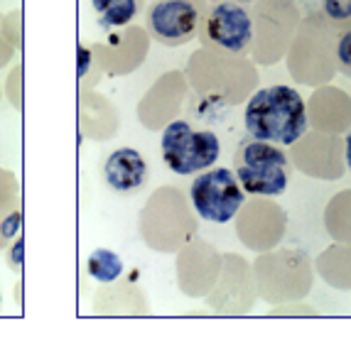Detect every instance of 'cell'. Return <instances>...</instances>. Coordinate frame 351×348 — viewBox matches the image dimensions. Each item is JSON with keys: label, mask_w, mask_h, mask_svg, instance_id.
<instances>
[{"label": "cell", "mask_w": 351, "mask_h": 348, "mask_svg": "<svg viewBox=\"0 0 351 348\" xmlns=\"http://www.w3.org/2000/svg\"><path fill=\"white\" fill-rule=\"evenodd\" d=\"M3 18H5V15L0 12V69L10 64L12 57H15V52H18V49H15V45H12V42L8 40L5 27H3Z\"/></svg>", "instance_id": "obj_20"}, {"label": "cell", "mask_w": 351, "mask_h": 348, "mask_svg": "<svg viewBox=\"0 0 351 348\" xmlns=\"http://www.w3.org/2000/svg\"><path fill=\"white\" fill-rule=\"evenodd\" d=\"M322 18L334 32L351 27V0H322Z\"/></svg>", "instance_id": "obj_12"}, {"label": "cell", "mask_w": 351, "mask_h": 348, "mask_svg": "<svg viewBox=\"0 0 351 348\" xmlns=\"http://www.w3.org/2000/svg\"><path fill=\"white\" fill-rule=\"evenodd\" d=\"M334 57H337V66H339L341 74H346L351 79V27L337 32Z\"/></svg>", "instance_id": "obj_16"}, {"label": "cell", "mask_w": 351, "mask_h": 348, "mask_svg": "<svg viewBox=\"0 0 351 348\" xmlns=\"http://www.w3.org/2000/svg\"><path fill=\"white\" fill-rule=\"evenodd\" d=\"M204 49L221 54H246L253 47V18L243 3L219 0L206 5L197 32Z\"/></svg>", "instance_id": "obj_4"}, {"label": "cell", "mask_w": 351, "mask_h": 348, "mask_svg": "<svg viewBox=\"0 0 351 348\" xmlns=\"http://www.w3.org/2000/svg\"><path fill=\"white\" fill-rule=\"evenodd\" d=\"M76 59H79V91L96 88V84H99V79L104 74H101L99 64H96L91 47L79 45V54H76Z\"/></svg>", "instance_id": "obj_13"}, {"label": "cell", "mask_w": 351, "mask_h": 348, "mask_svg": "<svg viewBox=\"0 0 351 348\" xmlns=\"http://www.w3.org/2000/svg\"><path fill=\"white\" fill-rule=\"evenodd\" d=\"M20 206V182L10 169H0V214H10Z\"/></svg>", "instance_id": "obj_14"}, {"label": "cell", "mask_w": 351, "mask_h": 348, "mask_svg": "<svg viewBox=\"0 0 351 348\" xmlns=\"http://www.w3.org/2000/svg\"><path fill=\"white\" fill-rule=\"evenodd\" d=\"M5 93L15 108L18 110L23 108V64H18L10 71V76H8L5 82Z\"/></svg>", "instance_id": "obj_17"}, {"label": "cell", "mask_w": 351, "mask_h": 348, "mask_svg": "<svg viewBox=\"0 0 351 348\" xmlns=\"http://www.w3.org/2000/svg\"><path fill=\"white\" fill-rule=\"evenodd\" d=\"M160 150L167 169L189 177L217 164L221 155V142L214 130L194 128L189 121H172L162 128Z\"/></svg>", "instance_id": "obj_3"}, {"label": "cell", "mask_w": 351, "mask_h": 348, "mask_svg": "<svg viewBox=\"0 0 351 348\" xmlns=\"http://www.w3.org/2000/svg\"><path fill=\"white\" fill-rule=\"evenodd\" d=\"M101 174L106 186L116 194H135L150 179V167L135 147H118L111 155H106Z\"/></svg>", "instance_id": "obj_8"}, {"label": "cell", "mask_w": 351, "mask_h": 348, "mask_svg": "<svg viewBox=\"0 0 351 348\" xmlns=\"http://www.w3.org/2000/svg\"><path fill=\"white\" fill-rule=\"evenodd\" d=\"M79 125L88 140L99 142V140L111 138L118 128L116 108L96 88L79 91Z\"/></svg>", "instance_id": "obj_9"}, {"label": "cell", "mask_w": 351, "mask_h": 348, "mask_svg": "<svg viewBox=\"0 0 351 348\" xmlns=\"http://www.w3.org/2000/svg\"><path fill=\"white\" fill-rule=\"evenodd\" d=\"M0 99H3V91H0Z\"/></svg>", "instance_id": "obj_25"}, {"label": "cell", "mask_w": 351, "mask_h": 348, "mask_svg": "<svg viewBox=\"0 0 351 348\" xmlns=\"http://www.w3.org/2000/svg\"><path fill=\"white\" fill-rule=\"evenodd\" d=\"M206 0H152L145 10V32L162 47H182L199 32Z\"/></svg>", "instance_id": "obj_6"}, {"label": "cell", "mask_w": 351, "mask_h": 348, "mask_svg": "<svg viewBox=\"0 0 351 348\" xmlns=\"http://www.w3.org/2000/svg\"><path fill=\"white\" fill-rule=\"evenodd\" d=\"M147 45V32L135 25H125V27L111 29L108 42H96L91 45L96 64H99L101 74L108 76H121L133 71L141 64V57L145 52Z\"/></svg>", "instance_id": "obj_7"}, {"label": "cell", "mask_w": 351, "mask_h": 348, "mask_svg": "<svg viewBox=\"0 0 351 348\" xmlns=\"http://www.w3.org/2000/svg\"><path fill=\"white\" fill-rule=\"evenodd\" d=\"M344 140H346V167H349V172H351V128Z\"/></svg>", "instance_id": "obj_21"}, {"label": "cell", "mask_w": 351, "mask_h": 348, "mask_svg": "<svg viewBox=\"0 0 351 348\" xmlns=\"http://www.w3.org/2000/svg\"><path fill=\"white\" fill-rule=\"evenodd\" d=\"M209 3H219V0H209Z\"/></svg>", "instance_id": "obj_24"}, {"label": "cell", "mask_w": 351, "mask_h": 348, "mask_svg": "<svg viewBox=\"0 0 351 348\" xmlns=\"http://www.w3.org/2000/svg\"><path fill=\"white\" fill-rule=\"evenodd\" d=\"M0 304H3V292H0Z\"/></svg>", "instance_id": "obj_23"}, {"label": "cell", "mask_w": 351, "mask_h": 348, "mask_svg": "<svg viewBox=\"0 0 351 348\" xmlns=\"http://www.w3.org/2000/svg\"><path fill=\"white\" fill-rule=\"evenodd\" d=\"M248 138L273 145H295L307 133V103L293 86H265L248 99L243 110Z\"/></svg>", "instance_id": "obj_1"}, {"label": "cell", "mask_w": 351, "mask_h": 348, "mask_svg": "<svg viewBox=\"0 0 351 348\" xmlns=\"http://www.w3.org/2000/svg\"><path fill=\"white\" fill-rule=\"evenodd\" d=\"M101 29H118L130 25L143 10V0H91Z\"/></svg>", "instance_id": "obj_10"}, {"label": "cell", "mask_w": 351, "mask_h": 348, "mask_svg": "<svg viewBox=\"0 0 351 348\" xmlns=\"http://www.w3.org/2000/svg\"><path fill=\"white\" fill-rule=\"evenodd\" d=\"M8 258H5V262H8V267H10L12 273H23V262H25V258H23V253H25V240H23V236H15V240H12L10 245H8Z\"/></svg>", "instance_id": "obj_19"}, {"label": "cell", "mask_w": 351, "mask_h": 348, "mask_svg": "<svg viewBox=\"0 0 351 348\" xmlns=\"http://www.w3.org/2000/svg\"><path fill=\"white\" fill-rule=\"evenodd\" d=\"M236 3H243V5H246V3H256V0H236Z\"/></svg>", "instance_id": "obj_22"}, {"label": "cell", "mask_w": 351, "mask_h": 348, "mask_svg": "<svg viewBox=\"0 0 351 348\" xmlns=\"http://www.w3.org/2000/svg\"><path fill=\"white\" fill-rule=\"evenodd\" d=\"M23 12L20 10H12V12H8L5 18H3V27H5V35H8V40L15 45V49H20L23 47Z\"/></svg>", "instance_id": "obj_18"}, {"label": "cell", "mask_w": 351, "mask_h": 348, "mask_svg": "<svg viewBox=\"0 0 351 348\" xmlns=\"http://www.w3.org/2000/svg\"><path fill=\"white\" fill-rule=\"evenodd\" d=\"M23 231V206L12 209L10 214H0V250H5L8 245L15 240Z\"/></svg>", "instance_id": "obj_15"}, {"label": "cell", "mask_w": 351, "mask_h": 348, "mask_svg": "<svg viewBox=\"0 0 351 348\" xmlns=\"http://www.w3.org/2000/svg\"><path fill=\"white\" fill-rule=\"evenodd\" d=\"M234 174L251 197H280L290 184L293 164L280 145L248 138L234 152Z\"/></svg>", "instance_id": "obj_2"}, {"label": "cell", "mask_w": 351, "mask_h": 348, "mask_svg": "<svg viewBox=\"0 0 351 348\" xmlns=\"http://www.w3.org/2000/svg\"><path fill=\"white\" fill-rule=\"evenodd\" d=\"M86 273L94 279H99L101 284L113 282L123 275V260L118 253L108 248H96L86 260Z\"/></svg>", "instance_id": "obj_11"}, {"label": "cell", "mask_w": 351, "mask_h": 348, "mask_svg": "<svg viewBox=\"0 0 351 348\" xmlns=\"http://www.w3.org/2000/svg\"><path fill=\"white\" fill-rule=\"evenodd\" d=\"M189 201L199 219L209 223H228L243 209L246 192L241 189L234 169L209 167L197 174V179H192Z\"/></svg>", "instance_id": "obj_5"}]
</instances>
